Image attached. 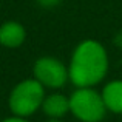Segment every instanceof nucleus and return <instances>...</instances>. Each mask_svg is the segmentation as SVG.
<instances>
[{"mask_svg": "<svg viewBox=\"0 0 122 122\" xmlns=\"http://www.w3.org/2000/svg\"><path fill=\"white\" fill-rule=\"evenodd\" d=\"M70 81L81 86H96L108 73V54L105 46L94 39H85L74 48L68 65Z\"/></svg>", "mask_w": 122, "mask_h": 122, "instance_id": "nucleus-1", "label": "nucleus"}, {"mask_svg": "<svg viewBox=\"0 0 122 122\" xmlns=\"http://www.w3.org/2000/svg\"><path fill=\"white\" fill-rule=\"evenodd\" d=\"M42 111L48 117L60 119L70 111V97L60 93H53L50 96H45L43 104H42Z\"/></svg>", "mask_w": 122, "mask_h": 122, "instance_id": "nucleus-7", "label": "nucleus"}, {"mask_svg": "<svg viewBox=\"0 0 122 122\" xmlns=\"http://www.w3.org/2000/svg\"><path fill=\"white\" fill-rule=\"evenodd\" d=\"M46 122H62V121H60V119H53V117H50Z\"/></svg>", "mask_w": 122, "mask_h": 122, "instance_id": "nucleus-10", "label": "nucleus"}, {"mask_svg": "<svg viewBox=\"0 0 122 122\" xmlns=\"http://www.w3.org/2000/svg\"><path fill=\"white\" fill-rule=\"evenodd\" d=\"M101 94L108 111L114 114H122V79L105 83Z\"/></svg>", "mask_w": 122, "mask_h": 122, "instance_id": "nucleus-6", "label": "nucleus"}, {"mask_svg": "<svg viewBox=\"0 0 122 122\" xmlns=\"http://www.w3.org/2000/svg\"><path fill=\"white\" fill-rule=\"evenodd\" d=\"M45 86L34 77L23 79L11 90L8 97V107L14 116L30 117L42 108L45 99Z\"/></svg>", "mask_w": 122, "mask_h": 122, "instance_id": "nucleus-2", "label": "nucleus"}, {"mask_svg": "<svg viewBox=\"0 0 122 122\" xmlns=\"http://www.w3.org/2000/svg\"><path fill=\"white\" fill-rule=\"evenodd\" d=\"M33 77L39 81L45 88L59 90L70 81L68 66H65L57 57L43 56L34 62L33 65Z\"/></svg>", "mask_w": 122, "mask_h": 122, "instance_id": "nucleus-4", "label": "nucleus"}, {"mask_svg": "<svg viewBox=\"0 0 122 122\" xmlns=\"http://www.w3.org/2000/svg\"><path fill=\"white\" fill-rule=\"evenodd\" d=\"M2 122H30V121H26V117H20V116H14L12 114L11 117H6Z\"/></svg>", "mask_w": 122, "mask_h": 122, "instance_id": "nucleus-9", "label": "nucleus"}, {"mask_svg": "<svg viewBox=\"0 0 122 122\" xmlns=\"http://www.w3.org/2000/svg\"><path fill=\"white\" fill-rule=\"evenodd\" d=\"M37 3H39L40 6H43V8H53V6L59 5L60 0H36Z\"/></svg>", "mask_w": 122, "mask_h": 122, "instance_id": "nucleus-8", "label": "nucleus"}, {"mask_svg": "<svg viewBox=\"0 0 122 122\" xmlns=\"http://www.w3.org/2000/svg\"><path fill=\"white\" fill-rule=\"evenodd\" d=\"M26 39V30L15 20H8L0 25V45L9 50L22 46Z\"/></svg>", "mask_w": 122, "mask_h": 122, "instance_id": "nucleus-5", "label": "nucleus"}, {"mask_svg": "<svg viewBox=\"0 0 122 122\" xmlns=\"http://www.w3.org/2000/svg\"><path fill=\"white\" fill-rule=\"evenodd\" d=\"M107 111L102 94L94 86L76 88L70 96V113L81 122H101Z\"/></svg>", "mask_w": 122, "mask_h": 122, "instance_id": "nucleus-3", "label": "nucleus"}]
</instances>
